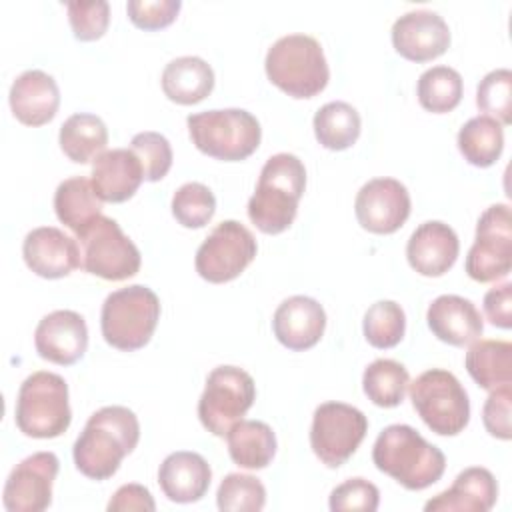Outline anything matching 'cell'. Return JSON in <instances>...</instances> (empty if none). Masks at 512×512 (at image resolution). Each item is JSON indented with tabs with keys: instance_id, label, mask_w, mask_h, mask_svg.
I'll return each instance as SVG.
<instances>
[{
	"instance_id": "obj_25",
	"label": "cell",
	"mask_w": 512,
	"mask_h": 512,
	"mask_svg": "<svg viewBox=\"0 0 512 512\" xmlns=\"http://www.w3.org/2000/svg\"><path fill=\"white\" fill-rule=\"evenodd\" d=\"M144 180L142 164L128 148L104 150L92 164V186L102 202H126Z\"/></svg>"
},
{
	"instance_id": "obj_19",
	"label": "cell",
	"mask_w": 512,
	"mask_h": 512,
	"mask_svg": "<svg viewBox=\"0 0 512 512\" xmlns=\"http://www.w3.org/2000/svg\"><path fill=\"white\" fill-rule=\"evenodd\" d=\"M326 328L322 304L310 296H290L274 312L272 330L276 340L288 350L302 352L316 346Z\"/></svg>"
},
{
	"instance_id": "obj_35",
	"label": "cell",
	"mask_w": 512,
	"mask_h": 512,
	"mask_svg": "<svg viewBox=\"0 0 512 512\" xmlns=\"http://www.w3.org/2000/svg\"><path fill=\"white\" fill-rule=\"evenodd\" d=\"M362 330L370 346L380 350L394 348L404 338V310L394 300H378L366 310Z\"/></svg>"
},
{
	"instance_id": "obj_17",
	"label": "cell",
	"mask_w": 512,
	"mask_h": 512,
	"mask_svg": "<svg viewBox=\"0 0 512 512\" xmlns=\"http://www.w3.org/2000/svg\"><path fill=\"white\" fill-rule=\"evenodd\" d=\"M34 346L40 358L70 366L78 362L88 348V328L74 310H54L46 314L34 330Z\"/></svg>"
},
{
	"instance_id": "obj_31",
	"label": "cell",
	"mask_w": 512,
	"mask_h": 512,
	"mask_svg": "<svg viewBox=\"0 0 512 512\" xmlns=\"http://www.w3.org/2000/svg\"><path fill=\"white\" fill-rule=\"evenodd\" d=\"M458 150L464 160L478 168L492 166L504 150L502 124L486 114L470 118L458 132Z\"/></svg>"
},
{
	"instance_id": "obj_23",
	"label": "cell",
	"mask_w": 512,
	"mask_h": 512,
	"mask_svg": "<svg viewBox=\"0 0 512 512\" xmlns=\"http://www.w3.org/2000/svg\"><path fill=\"white\" fill-rule=\"evenodd\" d=\"M498 498V484L490 470L470 466L454 484L424 504L426 512H488Z\"/></svg>"
},
{
	"instance_id": "obj_20",
	"label": "cell",
	"mask_w": 512,
	"mask_h": 512,
	"mask_svg": "<svg viewBox=\"0 0 512 512\" xmlns=\"http://www.w3.org/2000/svg\"><path fill=\"white\" fill-rule=\"evenodd\" d=\"M460 252V242L456 232L440 222L428 220L420 224L406 244L408 264L422 276H442L446 274Z\"/></svg>"
},
{
	"instance_id": "obj_43",
	"label": "cell",
	"mask_w": 512,
	"mask_h": 512,
	"mask_svg": "<svg viewBox=\"0 0 512 512\" xmlns=\"http://www.w3.org/2000/svg\"><path fill=\"white\" fill-rule=\"evenodd\" d=\"M510 402H512V386L504 384L490 390V396L482 408V422L490 436L500 440L512 438L510 426Z\"/></svg>"
},
{
	"instance_id": "obj_45",
	"label": "cell",
	"mask_w": 512,
	"mask_h": 512,
	"mask_svg": "<svg viewBox=\"0 0 512 512\" xmlns=\"http://www.w3.org/2000/svg\"><path fill=\"white\" fill-rule=\"evenodd\" d=\"M156 508L154 498L150 490L142 484H124L120 486L114 496L108 502L110 512H130V510H140V512H152Z\"/></svg>"
},
{
	"instance_id": "obj_24",
	"label": "cell",
	"mask_w": 512,
	"mask_h": 512,
	"mask_svg": "<svg viewBox=\"0 0 512 512\" xmlns=\"http://www.w3.org/2000/svg\"><path fill=\"white\" fill-rule=\"evenodd\" d=\"M210 480V464L198 452H172L158 468V484L164 496L178 504L198 502L208 492Z\"/></svg>"
},
{
	"instance_id": "obj_11",
	"label": "cell",
	"mask_w": 512,
	"mask_h": 512,
	"mask_svg": "<svg viewBox=\"0 0 512 512\" xmlns=\"http://www.w3.org/2000/svg\"><path fill=\"white\" fill-rule=\"evenodd\" d=\"M368 432L366 416L344 402H324L314 410L310 428L312 452L328 468L342 466Z\"/></svg>"
},
{
	"instance_id": "obj_36",
	"label": "cell",
	"mask_w": 512,
	"mask_h": 512,
	"mask_svg": "<svg viewBox=\"0 0 512 512\" xmlns=\"http://www.w3.org/2000/svg\"><path fill=\"white\" fill-rule=\"evenodd\" d=\"M216 504L222 512H258L266 504V488L256 476L234 472L220 482Z\"/></svg>"
},
{
	"instance_id": "obj_38",
	"label": "cell",
	"mask_w": 512,
	"mask_h": 512,
	"mask_svg": "<svg viewBox=\"0 0 512 512\" xmlns=\"http://www.w3.org/2000/svg\"><path fill=\"white\" fill-rule=\"evenodd\" d=\"M476 106L502 126L512 122V72L508 68L492 70L480 80Z\"/></svg>"
},
{
	"instance_id": "obj_12",
	"label": "cell",
	"mask_w": 512,
	"mask_h": 512,
	"mask_svg": "<svg viewBox=\"0 0 512 512\" xmlns=\"http://www.w3.org/2000/svg\"><path fill=\"white\" fill-rule=\"evenodd\" d=\"M256 238L238 220L220 222L196 250L194 266L200 278L212 284L240 276L256 256Z\"/></svg>"
},
{
	"instance_id": "obj_21",
	"label": "cell",
	"mask_w": 512,
	"mask_h": 512,
	"mask_svg": "<svg viewBox=\"0 0 512 512\" xmlns=\"http://www.w3.org/2000/svg\"><path fill=\"white\" fill-rule=\"evenodd\" d=\"M428 328L432 334L450 346H468L482 336L484 322L472 300L442 294L428 306Z\"/></svg>"
},
{
	"instance_id": "obj_29",
	"label": "cell",
	"mask_w": 512,
	"mask_h": 512,
	"mask_svg": "<svg viewBox=\"0 0 512 512\" xmlns=\"http://www.w3.org/2000/svg\"><path fill=\"white\" fill-rule=\"evenodd\" d=\"M470 378L484 390L512 382V344L508 340H478L464 358Z\"/></svg>"
},
{
	"instance_id": "obj_13",
	"label": "cell",
	"mask_w": 512,
	"mask_h": 512,
	"mask_svg": "<svg viewBox=\"0 0 512 512\" xmlns=\"http://www.w3.org/2000/svg\"><path fill=\"white\" fill-rule=\"evenodd\" d=\"M512 268V216L508 204H492L476 224V240L466 256V274L476 282H494Z\"/></svg>"
},
{
	"instance_id": "obj_33",
	"label": "cell",
	"mask_w": 512,
	"mask_h": 512,
	"mask_svg": "<svg viewBox=\"0 0 512 512\" xmlns=\"http://www.w3.org/2000/svg\"><path fill=\"white\" fill-rule=\"evenodd\" d=\"M410 384L408 370L390 358H378L366 366L362 374V388L368 400L380 408H394L404 400Z\"/></svg>"
},
{
	"instance_id": "obj_40",
	"label": "cell",
	"mask_w": 512,
	"mask_h": 512,
	"mask_svg": "<svg viewBox=\"0 0 512 512\" xmlns=\"http://www.w3.org/2000/svg\"><path fill=\"white\" fill-rule=\"evenodd\" d=\"M66 10L74 38L80 42H92L102 38L110 24V6L106 0L68 2Z\"/></svg>"
},
{
	"instance_id": "obj_37",
	"label": "cell",
	"mask_w": 512,
	"mask_h": 512,
	"mask_svg": "<svg viewBox=\"0 0 512 512\" xmlns=\"http://www.w3.org/2000/svg\"><path fill=\"white\" fill-rule=\"evenodd\" d=\"M216 212L212 190L200 182L182 184L172 196V214L184 228L206 226Z\"/></svg>"
},
{
	"instance_id": "obj_32",
	"label": "cell",
	"mask_w": 512,
	"mask_h": 512,
	"mask_svg": "<svg viewBox=\"0 0 512 512\" xmlns=\"http://www.w3.org/2000/svg\"><path fill=\"white\" fill-rule=\"evenodd\" d=\"M312 124L316 140L328 150L350 148L358 140L362 126L358 110L342 100H334L318 108Z\"/></svg>"
},
{
	"instance_id": "obj_10",
	"label": "cell",
	"mask_w": 512,
	"mask_h": 512,
	"mask_svg": "<svg viewBox=\"0 0 512 512\" xmlns=\"http://www.w3.org/2000/svg\"><path fill=\"white\" fill-rule=\"evenodd\" d=\"M256 398L252 376L238 366H218L208 378L198 400V418L214 436H226L242 420Z\"/></svg>"
},
{
	"instance_id": "obj_26",
	"label": "cell",
	"mask_w": 512,
	"mask_h": 512,
	"mask_svg": "<svg viewBox=\"0 0 512 512\" xmlns=\"http://www.w3.org/2000/svg\"><path fill=\"white\" fill-rule=\"evenodd\" d=\"M162 90L168 100L192 106L202 102L214 88L212 66L198 56H180L162 70Z\"/></svg>"
},
{
	"instance_id": "obj_18",
	"label": "cell",
	"mask_w": 512,
	"mask_h": 512,
	"mask_svg": "<svg viewBox=\"0 0 512 512\" xmlns=\"http://www.w3.org/2000/svg\"><path fill=\"white\" fill-rule=\"evenodd\" d=\"M26 266L42 278H64L80 268V244L54 226H40L26 234L22 244Z\"/></svg>"
},
{
	"instance_id": "obj_28",
	"label": "cell",
	"mask_w": 512,
	"mask_h": 512,
	"mask_svg": "<svg viewBox=\"0 0 512 512\" xmlns=\"http://www.w3.org/2000/svg\"><path fill=\"white\" fill-rule=\"evenodd\" d=\"M54 210L64 226L80 234L98 216H102V200L90 180L74 176L58 184L54 192Z\"/></svg>"
},
{
	"instance_id": "obj_1",
	"label": "cell",
	"mask_w": 512,
	"mask_h": 512,
	"mask_svg": "<svg viewBox=\"0 0 512 512\" xmlns=\"http://www.w3.org/2000/svg\"><path fill=\"white\" fill-rule=\"evenodd\" d=\"M140 440L136 414L126 406H104L96 410L74 442L72 456L76 468L90 480L112 478L124 456Z\"/></svg>"
},
{
	"instance_id": "obj_9",
	"label": "cell",
	"mask_w": 512,
	"mask_h": 512,
	"mask_svg": "<svg viewBox=\"0 0 512 512\" xmlns=\"http://www.w3.org/2000/svg\"><path fill=\"white\" fill-rule=\"evenodd\" d=\"M78 236L80 262L88 274L120 282L140 270V250L122 232L120 224L108 216H98Z\"/></svg>"
},
{
	"instance_id": "obj_4",
	"label": "cell",
	"mask_w": 512,
	"mask_h": 512,
	"mask_svg": "<svg viewBox=\"0 0 512 512\" xmlns=\"http://www.w3.org/2000/svg\"><path fill=\"white\" fill-rule=\"evenodd\" d=\"M264 68L268 80L292 98L320 94L330 78L322 46L308 34L278 38L266 52Z\"/></svg>"
},
{
	"instance_id": "obj_6",
	"label": "cell",
	"mask_w": 512,
	"mask_h": 512,
	"mask_svg": "<svg viewBox=\"0 0 512 512\" xmlns=\"http://www.w3.org/2000/svg\"><path fill=\"white\" fill-rule=\"evenodd\" d=\"M158 320L160 300L154 290L142 284H132L108 294L100 312L104 340L124 352L144 348Z\"/></svg>"
},
{
	"instance_id": "obj_16",
	"label": "cell",
	"mask_w": 512,
	"mask_h": 512,
	"mask_svg": "<svg viewBox=\"0 0 512 512\" xmlns=\"http://www.w3.org/2000/svg\"><path fill=\"white\" fill-rule=\"evenodd\" d=\"M392 46L406 60L428 62L450 46V28L432 10H412L392 24Z\"/></svg>"
},
{
	"instance_id": "obj_44",
	"label": "cell",
	"mask_w": 512,
	"mask_h": 512,
	"mask_svg": "<svg viewBox=\"0 0 512 512\" xmlns=\"http://www.w3.org/2000/svg\"><path fill=\"white\" fill-rule=\"evenodd\" d=\"M484 314L492 326L508 330L512 326V284L504 282L490 288L484 296Z\"/></svg>"
},
{
	"instance_id": "obj_22",
	"label": "cell",
	"mask_w": 512,
	"mask_h": 512,
	"mask_svg": "<svg viewBox=\"0 0 512 512\" xmlns=\"http://www.w3.org/2000/svg\"><path fill=\"white\" fill-rule=\"evenodd\" d=\"M12 114L26 126L48 124L60 106L56 80L44 70H26L10 86Z\"/></svg>"
},
{
	"instance_id": "obj_5",
	"label": "cell",
	"mask_w": 512,
	"mask_h": 512,
	"mask_svg": "<svg viewBox=\"0 0 512 512\" xmlns=\"http://www.w3.org/2000/svg\"><path fill=\"white\" fill-rule=\"evenodd\" d=\"M192 144L206 156L238 162L256 152L262 138L260 122L242 108L206 110L186 118Z\"/></svg>"
},
{
	"instance_id": "obj_15",
	"label": "cell",
	"mask_w": 512,
	"mask_h": 512,
	"mask_svg": "<svg viewBox=\"0 0 512 512\" xmlns=\"http://www.w3.org/2000/svg\"><path fill=\"white\" fill-rule=\"evenodd\" d=\"M354 212L358 224L372 234H392L410 216L408 188L396 178L368 180L356 194Z\"/></svg>"
},
{
	"instance_id": "obj_27",
	"label": "cell",
	"mask_w": 512,
	"mask_h": 512,
	"mask_svg": "<svg viewBox=\"0 0 512 512\" xmlns=\"http://www.w3.org/2000/svg\"><path fill=\"white\" fill-rule=\"evenodd\" d=\"M228 454L240 468L262 470L276 454V436L266 422L240 420L228 434Z\"/></svg>"
},
{
	"instance_id": "obj_42",
	"label": "cell",
	"mask_w": 512,
	"mask_h": 512,
	"mask_svg": "<svg viewBox=\"0 0 512 512\" xmlns=\"http://www.w3.org/2000/svg\"><path fill=\"white\" fill-rule=\"evenodd\" d=\"M182 8L180 0H130L128 18L142 30H160L172 24Z\"/></svg>"
},
{
	"instance_id": "obj_7",
	"label": "cell",
	"mask_w": 512,
	"mask_h": 512,
	"mask_svg": "<svg viewBox=\"0 0 512 512\" xmlns=\"http://www.w3.org/2000/svg\"><path fill=\"white\" fill-rule=\"evenodd\" d=\"M16 426L30 438H58L70 422L68 384L60 374L38 370L30 374L18 390Z\"/></svg>"
},
{
	"instance_id": "obj_2",
	"label": "cell",
	"mask_w": 512,
	"mask_h": 512,
	"mask_svg": "<svg viewBox=\"0 0 512 512\" xmlns=\"http://www.w3.org/2000/svg\"><path fill=\"white\" fill-rule=\"evenodd\" d=\"M304 188L306 168L298 156L288 152L270 156L248 200V218L264 234L284 232L296 218Z\"/></svg>"
},
{
	"instance_id": "obj_39",
	"label": "cell",
	"mask_w": 512,
	"mask_h": 512,
	"mask_svg": "<svg viewBox=\"0 0 512 512\" xmlns=\"http://www.w3.org/2000/svg\"><path fill=\"white\" fill-rule=\"evenodd\" d=\"M130 150L142 164L144 180L158 182L162 180L172 166V148L166 136L160 132H140L132 138Z\"/></svg>"
},
{
	"instance_id": "obj_34",
	"label": "cell",
	"mask_w": 512,
	"mask_h": 512,
	"mask_svg": "<svg viewBox=\"0 0 512 512\" xmlns=\"http://www.w3.org/2000/svg\"><path fill=\"white\" fill-rule=\"evenodd\" d=\"M462 76L450 66H432L420 74L416 94L424 110L444 114L454 110L462 100Z\"/></svg>"
},
{
	"instance_id": "obj_30",
	"label": "cell",
	"mask_w": 512,
	"mask_h": 512,
	"mask_svg": "<svg viewBox=\"0 0 512 512\" xmlns=\"http://www.w3.org/2000/svg\"><path fill=\"white\" fill-rule=\"evenodd\" d=\"M58 142L72 162L86 164L106 150L108 128L96 114L78 112L60 126Z\"/></svg>"
},
{
	"instance_id": "obj_14",
	"label": "cell",
	"mask_w": 512,
	"mask_h": 512,
	"mask_svg": "<svg viewBox=\"0 0 512 512\" xmlns=\"http://www.w3.org/2000/svg\"><path fill=\"white\" fill-rule=\"evenodd\" d=\"M60 462L54 452H36L16 464L4 484L8 512H42L52 504V484Z\"/></svg>"
},
{
	"instance_id": "obj_41",
	"label": "cell",
	"mask_w": 512,
	"mask_h": 512,
	"mask_svg": "<svg viewBox=\"0 0 512 512\" xmlns=\"http://www.w3.org/2000/svg\"><path fill=\"white\" fill-rule=\"evenodd\" d=\"M378 504H380L378 488L364 478H350L342 482L330 492V502H328L332 512H350V510L374 512Z\"/></svg>"
},
{
	"instance_id": "obj_8",
	"label": "cell",
	"mask_w": 512,
	"mask_h": 512,
	"mask_svg": "<svg viewBox=\"0 0 512 512\" xmlns=\"http://www.w3.org/2000/svg\"><path fill=\"white\" fill-rule=\"evenodd\" d=\"M408 386L414 410L432 432L456 436L468 426L470 400L452 372L430 368Z\"/></svg>"
},
{
	"instance_id": "obj_3",
	"label": "cell",
	"mask_w": 512,
	"mask_h": 512,
	"mask_svg": "<svg viewBox=\"0 0 512 512\" xmlns=\"http://www.w3.org/2000/svg\"><path fill=\"white\" fill-rule=\"evenodd\" d=\"M372 460L380 472L406 490H424L438 482L446 470L444 452L408 424L386 426L374 442Z\"/></svg>"
}]
</instances>
